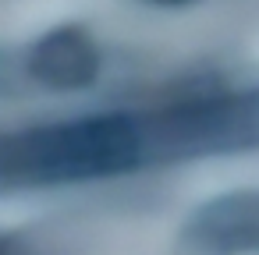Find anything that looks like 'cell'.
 Returning <instances> with one entry per match:
<instances>
[{"label":"cell","instance_id":"277c9868","mask_svg":"<svg viewBox=\"0 0 259 255\" xmlns=\"http://www.w3.org/2000/svg\"><path fill=\"white\" fill-rule=\"evenodd\" d=\"M146 4H153V8H188L195 0H146Z\"/></svg>","mask_w":259,"mask_h":255},{"label":"cell","instance_id":"6da1fadb","mask_svg":"<svg viewBox=\"0 0 259 255\" xmlns=\"http://www.w3.org/2000/svg\"><path fill=\"white\" fill-rule=\"evenodd\" d=\"M142 128L124 114L57 124L15 142L8 149L4 174H18L25 181H85L124 174L142 163Z\"/></svg>","mask_w":259,"mask_h":255},{"label":"cell","instance_id":"7a4b0ae2","mask_svg":"<svg viewBox=\"0 0 259 255\" xmlns=\"http://www.w3.org/2000/svg\"><path fill=\"white\" fill-rule=\"evenodd\" d=\"M29 75L54 92L89 89L100 75V46L78 25H57L43 32L29 50Z\"/></svg>","mask_w":259,"mask_h":255},{"label":"cell","instance_id":"3957f363","mask_svg":"<svg viewBox=\"0 0 259 255\" xmlns=\"http://www.w3.org/2000/svg\"><path fill=\"white\" fill-rule=\"evenodd\" d=\"M0 255H36L22 234H0Z\"/></svg>","mask_w":259,"mask_h":255}]
</instances>
